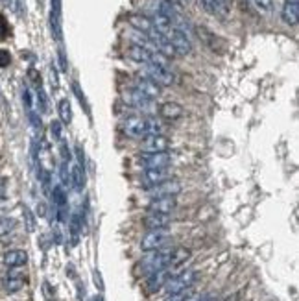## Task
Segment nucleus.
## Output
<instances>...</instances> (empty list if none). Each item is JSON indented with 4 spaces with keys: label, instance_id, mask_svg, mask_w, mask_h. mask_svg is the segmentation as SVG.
Wrapping results in <instances>:
<instances>
[{
    "label": "nucleus",
    "instance_id": "1",
    "mask_svg": "<svg viewBox=\"0 0 299 301\" xmlns=\"http://www.w3.org/2000/svg\"><path fill=\"white\" fill-rule=\"evenodd\" d=\"M163 122L153 117L144 115H130L122 120L120 130L131 139H144L148 135H163Z\"/></svg>",
    "mask_w": 299,
    "mask_h": 301
},
{
    "label": "nucleus",
    "instance_id": "2",
    "mask_svg": "<svg viewBox=\"0 0 299 301\" xmlns=\"http://www.w3.org/2000/svg\"><path fill=\"white\" fill-rule=\"evenodd\" d=\"M170 266H172V248H163L157 251H148V255L137 264V270L148 277V275Z\"/></svg>",
    "mask_w": 299,
    "mask_h": 301
},
{
    "label": "nucleus",
    "instance_id": "3",
    "mask_svg": "<svg viewBox=\"0 0 299 301\" xmlns=\"http://www.w3.org/2000/svg\"><path fill=\"white\" fill-rule=\"evenodd\" d=\"M170 233L166 229H153V231H148L144 237L141 239V250L142 251H157L163 250L170 244Z\"/></svg>",
    "mask_w": 299,
    "mask_h": 301
},
{
    "label": "nucleus",
    "instance_id": "4",
    "mask_svg": "<svg viewBox=\"0 0 299 301\" xmlns=\"http://www.w3.org/2000/svg\"><path fill=\"white\" fill-rule=\"evenodd\" d=\"M124 102L128 104V106H131L133 109H137V111H142L144 117H150V115L157 113V108H155L152 98L144 96V94H141V92L135 91V89H130V91L124 92Z\"/></svg>",
    "mask_w": 299,
    "mask_h": 301
},
{
    "label": "nucleus",
    "instance_id": "5",
    "mask_svg": "<svg viewBox=\"0 0 299 301\" xmlns=\"http://www.w3.org/2000/svg\"><path fill=\"white\" fill-rule=\"evenodd\" d=\"M197 275H200V273H197L196 270H185V272H181V273H175L174 277L170 279L163 288L166 290L168 295L175 294V292H181V290L192 288V284L197 281Z\"/></svg>",
    "mask_w": 299,
    "mask_h": 301
},
{
    "label": "nucleus",
    "instance_id": "6",
    "mask_svg": "<svg viewBox=\"0 0 299 301\" xmlns=\"http://www.w3.org/2000/svg\"><path fill=\"white\" fill-rule=\"evenodd\" d=\"M144 76L161 87L174 85L175 81V76L170 67H161V65H144Z\"/></svg>",
    "mask_w": 299,
    "mask_h": 301
},
{
    "label": "nucleus",
    "instance_id": "7",
    "mask_svg": "<svg viewBox=\"0 0 299 301\" xmlns=\"http://www.w3.org/2000/svg\"><path fill=\"white\" fill-rule=\"evenodd\" d=\"M139 165H142L146 170H155V168H168L172 165V155L168 152H163V154H146L142 152L139 155Z\"/></svg>",
    "mask_w": 299,
    "mask_h": 301
},
{
    "label": "nucleus",
    "instance_id": "8",
    "mask_svg": "<svg viewBox=\"0 0 299 301\" xmlns=\"http://www.w3.org/2000/svg\"><path fill=\"white\" fill-rule=\"evenodd\" d=\"M166 39H168V43L174 48L175 56H188L192 52V43L188 39V35L179 32V30L172 28L168 32V35H166Z\"/></svg>",
    "mask_w": 299,
    "mask_h": 301
},
{
    "label": "nucleus",
    "instance_id": "9",
    "mask_svg": "<svg viewBox=\"0 0 299 301\" xmlns=\"http://www.w3.org/2000/svg\"><path fill=\"white\" fill-rule=\"evenodd\" d=\"M175 270L177 268H163V270H159V272L152 273V275H148V281H146V290L150 294L153 292H159V290L163 288L164 284L168 283L170 279L175 275Z\"/></svg>",
    "mask_w": 299,
    "mask_h": 301
},
{
    "label": "nucleus",
    "instance_id": "10",
    "mask_svg": "<svg viewBox=\"0 0 299 301\" xmlns=\"http://www.w3.org/2000/svg\"><path fill=\"white\" fill-rule=\"evenodd\" d=\"M141 146L146 154H163L170 150V139L164 135H148L142 139Z\"/></svg>",
    "mask_w": 299,
    "mask_h": 301
},
{
    "label": "nucleus",
    "instance_id": "11",
    "mask_svg": "<svg viewBox=\"0 0 299 301\" xmlns=\"http://www.w3.org/2000/svg\"><path fill=\"white\" fill-rule=\"evenodd\" d=\"M183 190V185H181L177 179H168V181H163L159 183V185H155V187H150L148 188V192H150V196L153 198H166V196H177V194Z\"/></svg>",
    "mask_w": 299,
    "mask_h": 301
},
{
    "label": "nucleus",
    "instance_id": "12",
    "mask_svg": "<svg viewBox=\"0 0 299 301\" xmlns=\"http://www.w3.org/2000/svg\"><path fill=\"white\" fill-rule=\"evenodd\" d=\"M133 89L139 91L141 94H144V96L152 98V100L161 96V85H157L155 81H152L146 76H137L133 80Z\"/></svg>",
    "mask_w": 299,
    "mask_h": 301
},
{
    "label": "nucleus",
    "instance_id": "13",
    "mask_svg": "<svg viewBox=\"0 0 299 301\" xmlns=\"http://www.w3.org/2000/svg\"><path fill=\"white\" fill-rule=\"evenodd\" d=\"M177 207V199L174 196H166V198H153L148 204V213H157V215H170L172 211Z\"/></svg>",
    "mask_w": 299,
    "mask_h": 301
},
{
    "label": "nucleus",
    "instance_id": "14",
    "mask_svg": "<svg viewBox=\"0 0 299 301\" xmlns=\"http://www.w3.org/2000/svg\"><path fill=\"white\" fill-rule=\"evenodd\" d=\"M141 179H142V183H144V185L150 188V187H155V185H159V183L172 179V172H170L168 168H155V170H146L141 176Z\"/></svg>",
    "mask_w": 299,
    "mask_h": 301
},
{
    "label": "nucleus",
    "instance_id": "15",
    "mask_svg": "<svg viewBox=\"0 0 299 301\" xmlns=\"http://www.w3.org/2000/svg\"><path fill=\"white\" fill-rule=\"evenodd\" d=\"M142 224H144V228L150 229V231H153V229H168L170 224H172V216L148 213V215L142 218Z\"/></svg>",
    "mask_w": 299,
    "mask_h": 301
},
{
    "label": "nucleus",
    "instance_id": "16",
    "mask_svg": "<svg viewBox=\"0 0 299 301\" xmlns=\"http://www.w3.org/2000/svg\"><path fill=\"white\" fill-rule=\"evenodd\" d=\"M24 277L23 272H19V268H10L6 279H4V286H6L8 292H19V290L24 286Z\"/></svg>",
    "mask_w": 299,
    "mask_h": 301
},
{
    "label": "nucleus",
    "instance_id": "17",
    "mask_svg": "<svg viewBox=\"0 0 299 301\" xmlns=\"http://www.w3.org/2000/svg\"><path fill=\"white\" fill-rule=\"evenodd\" d=\"M50 26H52L54 37H56L57 41H61V0H52Z\"/></svg>",
    "mask_w": 299,
    "mask_h": 301
},
{
    "label": "nucleus",
    "instance_id": "18",
    "mask_svg": "<svg viewBox=\"0 0 299 301\" xmlns=\"http://www.w3.org/2000/svg\"><path fill=\"white\" fill-rule=\"evenodd\" d=\"M282 21L288 26H295L299 19V2L297 0H284V6H282Z\"/></svg>",
    "mask_w": 299,
    "mask_h": 301
},
{
    "label": "nucleus",
    "instance_id": "19",
    "mask_svg": "<svg viewBox=\"0 0 299 301\" xmlns=\"http://www.w3.org/2000/svg\"><path fill=\"white\" fill-rule=\"evenodd\" d=\"M28 262V253L24 250H10L4 253V264L8 268H21Z\"/></svg>",
    "mask_w": 299,
    "mask_h": 301
},
{
    "label": "nucleus",
    "instance_id": "20",
    "mask_svg": "<svg viewBox=\"0 0 299 301\" xmlns=\"http://www.w3.org/2000/svg\"><path fill=\"white\" fill-rule=\"evenodd\" d=\"M130 24L135 28V32H141L142 35H150L155 30L152 19L144 17V15H130Z\"/></svg>",
    "mask_w": 299,
    "mask_h": 301
},
{
    "label": "nucleus",
    "instance_id": "21",
    "mask_svg": "<svg viewBox=\"0 0 299 301\" xmlns=\"http://www.w3.org/2000/svg\"><path fill=\"white\" fill-rule=\"evenodd\" d=\"M183 108L175 102H166L163 106H159V117H163L164 120H177L183 117Z\"/></svg>",
    "mask_w": 299,
    "mask_h": 301
},
{
    "label": "nucleus",
    "instance_id": "22",
    "mask_svg": "<svg viewBox=\"0 0 299 301\" xmlns=\"http://www.w3.org/2000/svg\"><path fill=\"white\" fill-rule=\"evenodd\" d=\"M70 183L76 190H81L85 185V170L81 165H74L72 172H70Z\"/></svg>",
    "mask_w": 299,
    "mask_h": 301
},
{
    "label": "nucleus",
    "instance_id": "23",
    "mask_svg": "<svg viewBox=\"0 0 299 301\" xmlns=\"http://www.w3.org/2000/svg\"><path fill=\"white\" fill-rule=\"evenodd\" d=\"M57 111H59V119H61L63 124H70L72 122V108H70V102H68L67 98L59 100Z\"/></svg>",
    "mask_w": 299,
    "mask_h": 301
},
{
    "label": "nucleus",
    "instance_id": "24",
    "mask_svg": "<svg viewBox=\"0 0 299 301\" xmlns=\"http://www.w3.org/2000/svg\"><path fill=\"white\" fill-rule=\"evenodd\" d=\"M17 228V220H13L10 216H0V239H4Z\"/></svg>",
    "mask_w": 299,
    "mask_h": 301
},
{
    "label": "nucleus",
    "instance_id": "25",
    "mask_svg": "<svg viewBox=\"0 0 299 301\" xmlns=\"http://www.w3.org/2000/svg\"><path fill=\"white\" fill-rule=\"evenodd\" d=\"M164 301H197L196 294L192 288L181 290V292H175V294H170Z\"/></svg>",
    "mask_w": 299,
    "mask_h": 301
},
{
    "label": "nucleus",
    "instance_id": "26",
    "mask_svg": "<svg viewBox=\"0 0 299 301\" xmlns=\"http://www.w3.org/2000/svg\"><path fill=\"white\" fill-rule=\"evenodd\" d=\"M24 218H26V228H28V231H34L35 229L34 215H32V211H30L28 207H24Z\"/></svg>",
    "mask_w": 299,
    "mask_h": 301
},
{
    "label": "nucleus",
    "instance_id": "27",
    "mask_svg": "<svg viewBox=\"0 0 299 301\" xmlns=\"http://www.w3.org/2000/svg\"><path fill=\"white\" fill-rule=\"evenodd\" d=\"M50 131H52V135H54L57 141H59V139H61V122H57V120H52Z\"/></svg>",
    "mask_w": 299,
    "mask_h": 301
},
{
    "label": "nucleus",
    "instance_id": "28",
    "mask_svg": "<svg viewBox=\"0 0 299 301\" xmlns=\"http://www.w3.org/2000/svg\"><path fill=\"white\" fill-rule=\"evenodd\" d=\"M12 63V56H10V52L8 50H0V68L8 67Z\"/></svg>",
    "mask_w": 299,
    "mask_h": 301
},
{
    "label": "nucleus",
    "instance_id": "29",
    "mask_svg": "<svg viewBox=\"0 0 299 301\" xmlns=\"http://www.w3.org/2000/svg\"><path fill=\"white\" fill-rule=\"evenodd\" d=\"M255 4H257V8L262 10V12H270L271 6H273V0H255Z\"/></svg>",
    "mask_w": 299,
    "mask_h": 301
},
{
    "label": "nucleus",
    "instance_id": "30",
    "mask_svg": "<svg viewBox=\"0 0 299 301\" xmlns=\"http://www.w3.org/2000/svg\"><path fill=\"white\" fill-rule=\"evenodd\" d=\"M202 6L207 13H216V0H202Z\"/></svg>",
    "mask_w": 299,
    "mask_h": 301
},
{
    "label": "nucleus",
    "instance_id": "31",
    "mask_svg": "<svg viewBox=\"0 0 299 301\" xmlns=\"http://www.w3.org/2000/svg\"><path fill=\"white\" fill-rule=\"evenodd\" d=\"M70 228H72V237H74V240L78 239V233H79V216L76 215L72 218V224H70Z\"/></svg>",
    "mask_w": 299,
    "mask_h": 301
},
{
    "label": "nucleus",
    "instance_id": "32",
    "mask_svg": "<svg viewBox=\"0 0 299 301\" xmlns=\"http://www.w3.org/2000/svg\"><path fill=\"white\" fill-rule=\"evenodd\" d=\"M59 61H61V70H67V61H65V52L59 50Z\"/></svg>",
    "mask_w": 299,
    "mask_h": 301
},
{
    "label": "nucleus",
    "instance_id": "33",
    "mask_svg": "<svg viewBox=\"0 0 299 301\" xmlns=\"http://www.w3.org/2000/svg\"><path fill=\"white\" fill-rule=\"evenodd\" d=\"M4 185H6V179H2V177H0V198L4 196V190H6V187H4Z\"/></svg>",
    "mask_w": 299,
    "mask_h": 301
},
{
    "label": "nucleus",
    "instance_id": "34",
    "mask_svg": "<svg viewBox=\"0 0 299 301\" xmlns=\"http://www.w3.org/2000/svg\"><path fill=\"white\" fill-rule=\"evenodd\" d=\"M197 301H218L215 297V295H205V297H202V299H197Z\"/></svg>",
    "mask_w": 299,
    "mask_h": 301
},
{
    "label": "nucleus",
    "instance_id": "35",
    "mask_svg": "<svg viewBox=\"0 0 299 301\" xmlns=\"http://www.w3.org/2000/svg\"><path fill=\"white\" fill-rule=\"evenodd\" d=\"M94 301H102V297H94Z\"/></svg>",
    "mask_w": 299,
    "mask_h": 301
},
{
    "label": "nucleus",
    "instance_id": "36",
    "mask_svg": "<svg viewBox=\"0 0 299 301\" xmlns=\"http://www.w3.org/2000/svg\"><path fill=\"white\" fill-rule=\"evenodd\" d=\"M242 2H248V0H242Z\"/></svg>",
    "mask_w": 299,
    "mask_h": 301
}]
</instances>
